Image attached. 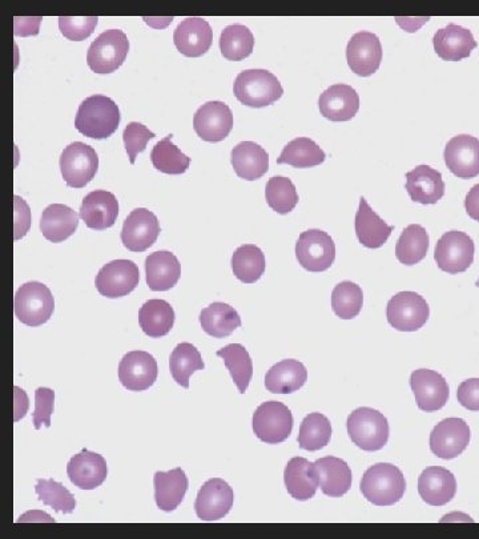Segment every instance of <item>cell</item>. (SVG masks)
<instances>
[{
  "label": "cell",
  "mask_w": 479,
  "mask_h": 539,
  "mask_svg": "<svg viewBox=\"0 0 479 539\" xmlns=\"http://www.w3.org/2000/svg\"><path fill=\"white\" fill-rule=\"evenodd\" d=\"M120 115L118 104L104 95H92L83 100L75 118V127L87 138L103 140L118 131Z\"/></svg>",
  "instance_id": "6da1fadb"
},
{
  "label": "cell",
  "mask_w": 479,
  "mask_h": 539,
  "mask_svg": "<svg viewBox=\"0 0 479 539\" xmlns=\"http://www.w3.org/2000/svg\"><path fill=\"white\" fill-rule=\"evenodd\" d=\"M233 94L244 106L264 108L272 106L284 95L280 80L263 68H252L237 75Z\"/></svg>",
  "instance_id": "7a4b0ae2"
},
{
  "label": "cell",
  "mask_w": 479,
  "mask_h": 539,
  "mask_svg": "<svg viewBox=\"0 0 479 539\" xmlns=\"http://www.w3.org/2000/svg\"><path fill=\"white\" fill-rule=\"evenodd\" d=\"M362 496L376 506H390L402 500L406 481L401 470L392 464L370 466L362 476Z\"/></svg>",
  "instance_id": "3957f363"
},
{
  "label": "cell",
  "mask_w": 479,
  "mask_h": 539,
  "mask_svg": "<svg viewBox=\"0 0 479 539\" xmlns=\"http://www.w3.org/2000/svg\"><path fill=\"white\" fill-rule=\"evenodd\" d=\"M348 434L364 452H378L388 444L389 422L384 414L372 408L354 410L348 417Z\"/></svg>",
  "instance_id": "277c9868"
},
{
  "label": "cell",
  "mask_w": 479,
  "mask_h": 539,
  "mask_svg": "<svg viewBox=\"0 0 479 539\" xmlns=\"http://www.w3.org/2000/svg\"><path fill=\"white\" fill-rule=\"evenodd\" d=\"M15 316L27 327H40L51 319L55 309L54 296L38 281L23 284L15 293Z\"/></svg>",
  "instance_id": "5b68a950"
},
{
  "label": "cell",
  "mask_w": 479,
  "mask_h": 539,
  "mask_svg": "<svg viewBox=\"0 0 479 539\" xmlns=\"http://www.w3.org/2000/svg\"><path fill=\"white\" fill-rule=\"evenodd\" d=\"M128 51H130V42L122 30L104 31L88 48V67L95 74H112L126 62Z\"/></svg>",
  "instance_id": "8992f818"
},
{
  "label": "cell",
  "mask_w": 479,
  "mask_h": 539,
  "mask_svg": "<svg viewBox=\"0 0 479 539\" xmlns=\"http://www.w3.org/2000/svg\"><path fill=\"white\" fill-rule=\"evenodd\" d=\"M293 416L283 402L267 401L253 414V432L265 444H281L291 437Z\"/></svg>",
  "instance_id": "52a82bcc"
},
{
  "label": "cell",
  "mask_w": 479,
  "mask_h": 539,
  "mask_svg": "<svg viewBox=\"0 0 479 539\" xmlns=\"http://www.w3.org/2000/svg\"><path fill=\"white\" fill-rule=\"evenodd\" d=\"M476 245L468 233L450 231L438 240L434 259L441 271L457 275L468 271L473 265Z\"/></svg>",
  "instance_id": "ba28073f"
},
{
  "label": "cell",
  "mask_w": 479,
  "mask_h": 539,
  "mask_svg": "<svg viewBox=\"0 0 479 539\" xmlns=\"http://www.w3.org/2000/svg\"><path fill=\"white\" fill-rule=\"evenodd\" d=\"M429 304L416 292H400L389 300L386 317L390 327L400 332H416L428 323Z\"/></svg>",
  "instance_id": "9c48e42d"
},
{
  "label": "cell",
  "mask_w": 479,
  "mask_h": 539,
  "mask_svg": "<svg viewBox=\"0 0 479 539\" xmlns=\"http://www.w3.org/2000/svg\"><path fill=\"white\" fill-rule=\"evenodd\" d=\"M59 164L63 179L70 188L86 187L99 170V158L94 148L80 142L64 148Z\"/></svg>",
  "instance_id": "30bf717a"
},
{
  "label": "cell",
  "mask_w": 479,
  "mask_h": 539,
  "mask_svg": "<svg viewBox=\"0 0 479 539\" xmlns=\"http://www.w3.org/2000/svg\"><path fill=\"white\" fill-rule=\"evenodd\" d=\"M296 257L305 271L325 272L336 260V244L329 233L309 229L297 240Z\"/></svg>",
  "instance_id": "8fae6325"
},
{
  "label": "cell",
  "mask_w": 479,
  "mask_h": 539,
  "mask_svg": "<svg viewBox=\"0 0 479 539\" xmlns=\"http://www.w3.org/2000/svg\"><path fill=\"white\" fill-rule=\"evenodd\" d=\"M140 271L131 260H114L104 265L96 276V289L107 299L130 295L138 287Z\"/></svg>",
  "instance_id": "7c38bea8"
},
{
  "label": "cell",
  "mask_w": 479,
  "mask_h": 539,
  "mask_svg": "<svg viewBox=\"0 0 479 539\" xmlns=\"http://www.w3.org/2000/svg\"><path fill=\"white\" fill-rule=\"evenodd\" d=\"M233 128L231 108L220 100L203 104L193 116V130L207 143H220L227 139Z\"/></svg>",
  "instance_id": "4fadbf2b"
},
{
  "label": "cell",
  "mask_w": 479,
  "mask_h": 539,
  "mask_svg": "<svg viewBox=\"0 0 479 539\" xmlns=\"http://www.w3.org/2000/svg\"><path fill=\"white\" fill-rule=\"evenodd\" d=\"M469 425L461 418H446L430 434V450L441 460L461 456L470 444Z\"/></svg>",
  "instance_id": "5bb4252c"
},
{
  "label": "cell",
  "mask_w": 479,
  "mask_h": 539,
  "mask_svg": "<svg viewBox=\"0 0 479 539\" xmlns=\"http://www.w3.org/2000/svg\"><path fill=\"white\" fill-rule=\"evenodd\" d=\"M410 386L416 397L418 409L422 412H437L448 404L450 397L448 381L436 370H414L410 376Z\"/></svg>",
  "instance_id": "9a60e30c"
},
{
  "label": "cell",
  "mask_w": 479,
  "mask_h": 539,
  "mask_svg": "<svg viewBox=\"0 0 479 539\" xmlns=\"http://www.w3.org/2000/svg\"><path fill=\"white\" fill-rule=\"evenodd\" d=\"M346 59L350 70L361 78H369L376 74L382 62L380 38L373 32H357L350 38L346 47Z\"/></svg>",
  "instance_id": "2e32d148"
},
{
  "label": "cell",
  "mask_w": 479,
  "mask_h": 539,
  "mask_svg": "<svg viewBox=\"0 0 479 539\" xmlns=\"http://www.w3.org/2000/svg\"><path fill=\"white\" fill-rule=\"evenodd\" d=\"M161 228L158 217L147 208H136L124 221L122 241L131 252H144L156 243Z\"/></svg>",
  "instance_id": "e0dca14e"
},
{
  "label": "cell",
  "mask_w": 479,
  "mask_h": 539,
  "mask_svg": "<svg viewBox=\"0 0 479 539\" xmlns=\"http://www.w3.org/2000/svg\"><path fill=\"white\" fill-rule=\"evenodd\" d=\"M158 361L148 352H128L119 364V381L132 392L150 389L158 380Z\"/></svg>",
  "instance_id": "ac0fdd59"
},
{
  "label": "cell",
  "mask_w": 479,
  "mask_h": 539,
  "mask_svg": "<svg viewBox=\"0 0 479 539\" xmlns=\"http://www.w3.org/2000/svg\"><path fill=\"white\" fill-rule=\"evenodd\" d=\"M235 494L221 478L208 480L197 494L195 512L200 520L212 522L221 520L232 510Z\"/></svg>",
  "instance_id": "d6986e66"
},
{
  "label": "cell",
  "mask_w": 479,
  "mask_h": 539,
  "mask_svg": "<svg viewBox=\"0 0 479 539\" xmlns=\"http://www.w3.org/2000/svg\"><path fill=\"white\" fill-rule=\"evenodd\" d=\"M444 159L454 176L474 179L479 175V139L458 135L446 144Z\"/></svg>",
  "instance_id": "ffe728a7"
},
{
  "label": "cell",
  "mask_w": 479,
  "mask_h": 539,
  "mask_svg": "<svg viewBox=\"0 0 479 539\" xmlns=\"http://www.w3.org/2000/svg\"><path fill=\"white\" fill-rule=\"evenodd\" d=\"M213 31L207 20L192 16L184 19L173 32V43L177 51L187 58H199L212 47Z\"/></svg>",
  "instance_id": "44dd1931"
},
{
  "label": "cell",
  "mask_w": 479,
  "mask_h": 539,
  "mask_svg": "<svg viewBox=\"0 0 479 539\" xmlns=\"http://www.w3.org/2000/svg\"><path fill=\"white\" fill-rule=\"evenodd\" d=\"M67 474L72 484L79 489L94 490L107 480L108 466L103 456L83 449L68 462Z\"/></svg>",
  "instance_id": "7402d4cb"
},
{
  "label": "cell",
  "mask_w": 479,
  "mask_h": 539,
  "mask_svg": "<svg viewBox=\"0 0 479 539\" xmlns=\"http://www.w3.org/2000/svg\"><path fill=\"white\" fill-rule=\"evenodd\" d=\"M119 215V203L114 193L94 191L88 193L80 207V217L90 229L106 231L114 227Z\"/></svg>",
  "instance_id": "603a6c76"
},
{
  "label": "cell",
  "mask_w": 479,
  "mask_h": 539,
  "mask_svg": "<svg viewBox=\"0 0 479 539\" xmlns=\"http://www.w3.org/2000/svg\"><path fill=\"white\" fill-rule=\"evenodd\" d=\"M319 108L330 122H349L360 110V95L348 84H334L320 96Z\"/></svg>",
  "instance_id": "cb8c5ba5"
},
{
  "label": "cell",
  "mask_w": 479,
  "mask_h": 539,
  "mask_svg": "<svg viewBox=\"0 0 479 539\" xmlns=\"http://www.w3.org/2000/svg\"><path fill=\"white\" fill-rule=\"evenodd\" d=\"M434 51L445 62H460L469 58L478 43L468 28L450 23L448 27L441 28L433 38Z\"/></svg>",
  "instance_id": "d4e9b609"
},
{
  "label": "cell",
  "mask_w": 479,
  "mask_h": 539,
  "mask_svg": "<svg viewBox=\"0 0 479 539\" xmlns=\"http://www.w3.org/2000/svg\"><path fill=\"white\" fill-rule=\"evenodd\" d=\"M418 493L428 505L449 504L457 493L456 477L442 466H430L418 478Z\"/></svg>",
  "instance_id": "484cf974"
},
{
  "label": "cell",
  "mask_w": 479,
  "mask_h": 539,
  "mask_svg": "<svg viewBox=\"0 0 479 539\" xmlns=\"http://www.w3.org/2000/svg\"><path fill=\"white\" fill-rule=\"evenodd\" d=\"M406 191L414 203L437 204L445 196V183L437 170L421 164L406 174Z\"/></svg>",
  "instance_id": "4316f807"
},
{
  "label": "cell",
  "mask_w": 479,
  "mask_h": 539,
  "mask_svg": "<svg viewBox=\"0 0 479 539\" xmlns=\"http://www.w3.org/2000/svg\"><path fill=\"white\" fill-rule=\"evenodd\" d=\"M316 476L325 496L340 498L352 488V470L344 460L324 457L315 462Z\"/></svg>",
  "instance_id": "83f0119b"
},
{
  "label": "cell",
  "mask_w": 479,
  "mask_h": 539,
  "mask_svg": "<svg viewBox=\"0 0 479 539\" xmlns=\"http://www.w3.org/2000/svg\"><path fill=\"white\" fill-rule=\"evenodd\" d=\"M285 488L297 501H308L316 496L319 489L315 464L307 458L295 457L285 466Z\"/></svg>",
  "instance_id": "f1b7e54d"
},
{
  "label": "cell",
  "mask_w": 479,
  "mask_h": 539,
  "mask_svg": "<svg viewBox=\"0 0 479 539\" xmlns=\"http://www.w3.org/2000/svg\"><path fill=\"white\" fill-rule=\"evenodd\" d=\"M79 217L78 213L67 205H48L40 217V231L51 243H63L78 229Z\"/></svg>",
  "instance_id": "f546056e"
},
{
  "label": "cell",
  "mask_w": 479,
  "mask_h": 539,
  "mask_svg": "<svg viewBox=\"0 0 479 539\" xmlns=\"http://www.w3.org/2000/svg\"><path fill=\"white\" fill-rule=\"evenodd\" d=\"M356 235L358 241L365 248L378 249L388 241L390 235H392L393 227L388 225L365 200V197L361 196L360 207L356 213Z\"/></svg>",
  "instance_id": "4dcf8cb0"
},
{
  "label": "cell",
  "mask_w": 479,
  "mask_h": 539,
  "mask_svg": "<svg viewBox=\"0 0 479 539\" xmlns=\"http://www.w3.org/2000/svg\"><path fill=\"white\" fill-rule=\"evenodd\" d=\"M231 163L240 179L255 181L269 171V155L263 147L253 142L237 144L232 150Z\"/></svg>",
  "instance_id": "1f68e13d"
},
{
  "label": "cell",
  "mask_w": 479,
  "mask_h": 539,
  "mask_svg": "<svg viewBox=\"0 0 479 539\" xmlns=\"http://www.w3.org/2000/svg\"><path fill=\"white\" fill-rule=\"evenodd\" d=\"M181 265L172 252L151 253L146 260L147 285L151 291L165 292L175 287L180 280Z\"/></svg>",
  "instance_id": "d6a6232c"
},
{
  "label": "cell",
  "mask_w": 479,
  "mask_h": 539,
  "mask_svg": "<svg viewBox=\"0 0 479 539\" xmlns=\"http://www.w3.org/2000/svg\"><path fill=\"white\" fill-rule=\"evenodd\" d=\"M308 380V370L303 362L288 359L277 362L265 376V388L273 394H292Z\"/></svg>",
  "instance_id": "836d02e7"
},
{
  "label": "cell",
  "mask_w": 479,
  "mask_h": 539,
  "mask_svg": "<svg viewBox=\"0 0 479 539\" xmlns=\"http://www.w3.org/2000/svg\"><path fill=\"white\" fill-rule=\"evenodd\" d=\"M156 505L163 512L171 513L179 508L188 490V477L183 469L158 472L154 477Z\"/></svg>",
  "instance_id": "e575fe53"
},
{
  "label": "cell",
  "mask_w": 479,
  "mask_h": 539,
  "mask_svg": "<svg viewBox=\"0 0 479 539\" xmlns=\"http://www.w3.org/2000/svg\"><path fill=\"white\" fill-rule=\"evenodd\" d=\"M200 324L207 335L224 339L241 327V317L231 305L213 303L201 311Z\"/></svg>",
  "instance_id": "d590c367"
},
{
  "label": "cell",
  "mask_w": 479,
  "mask_h": 539,
  "mask_svg": "<svg viewBox=\"0 0 479 539\" xmlns=\"http://www.w3.org/2000/svg\"><path fill=\"white\" fill-rule=\"evenodd\" d=\"M175 311L165 300H150L139 311V324L142 331L152 339L167 336L175 324Z\"/></svg>",
  "instance_id": "8d00e7d4"
},
{
  "label": "cell",
  "mask_w": 479,
  "mask_h": 539,
  "mask_svg": "<svg viewBox=\"0 0 479 539\" xmlns=\"http://www.w3.org/2000/svg\"><path fill=\"white\" fill-rule=\"evenodd\" d=\"M430 239L426 229L420 224H410L402 231L396 245L397 260L401 264L416 265L428 255Z\"/></svg>",
  "instance_id": "74e56055"
},
{
  "label": "cell",
  "mask_w": 479,
  "mask_h": 539,
  "mask_svg": "<svg viewBox=\"0 0 479 539\" xmlns=\"http://www.w3.org/2000/svg\"><path fill=\"white\" fill-rule=\"evenodd\" d=\"M267 261L257 245L245 244L237 248L232 256L233 275L244 284H255L264 275Z\"/></svg>",
  "instance_id": "f35d334b"
},
{
  "label": "cell",
  "mask_w": 479,
  "mask_h": 539,
  "mask_svg": "<svg viewBox=\"0 0 479 539\" xmlns=\"http://www.w3.org/2000/svg\"><path fill=\"white\" fill-rule=\"evenodd\" d=\"M216 356L224 360L225 368L231 373L239 392L241 394L247 392L253 377V361L247 349L240 344H231L219 349Z\"/></svg>",
  "instance_id": "ab89813d"
},
{
  "label": "cell",
  "mask_w": 479,
  "mask_h": 539,
  "mask_svg": "<svg viewBox=\"0 0 479 539\" xmlns=\"http://www.w3.org/2000/svg\"><path fill=\"white\" fill-rule=\"evenodd\" d=\"M253 47H255V36L243 24H231L221 32V54L231 62H241V60L251 56Z\"/></svg>",
  "instance_id": "60d3db41"
},
{
  "label": "cell",
  "mask_w": 479,
  "mask_h": 539,
  "mask_svg": "<svg viewBox=\"0 0 479 539\" xmlns=\"http://www.w3.org/2000/svg\"><path fill=\"white\" fill-rule=\"evenodd\" d=\"M204 368L203 357L195 345L181 343L173 349L171 359H169V369H171L173 380L181 388L188 389L192 374Z\"/></svg>",
  "instance_id": "b9f144b4"
},
{
  "label": "cell",
  "mask_w": 479,
  "mask_h": 539,
  "mask_svg": "<svg viewBox=\"0 0 479 539\" xmlns=\"http://www.w3.org/2000/svg\"><path fill=\"white\" fill-rule=\"evenodd\" d=\"M326 154L312 139L297 138L284 147L277 164H289L295 168H313L324 163Z\"/></svg>",
  "instance_id": "7bdbcfd3"
},
{
  "label": "cell",
  "mask_w": 479,
  "mask_h": 539,
  "mask_svg": "<svg viewBox=\"0 0 479 539\" xmlns=\"http://www.w3.org/2000/svg\"><path fill=\"white\" fill-rule=\"evenodd\" d=\"M173 135H168L156 144L151 152V162L156 170L165 175H183L187 172L191 159L172 143Z\"/></svg>",
  "instance_id": "ee69618b"
},
{
  "label": "cell",
  "mask_w": 479,
  "mask_h": 539,
  "mask_svg": "<svg viewBox=\"0 0 479 539\" xmlns=\"http://www.w3.org/2000/svg\"><path fill=\"white\" fill-rule=\"evenodd\" d=\"M332 425L328 418L321 413H311L301 422L299 445L308 452H317L330 442Z\"/></svg>",
  "instance_id": "f6af8a7d"
},
{
  "label": "cell",
  "mask_w": 479,
  "mask_h": 539,
  "mask_svg": "<svg viewBox=\"0 0 479 539\" xmlns=\"http://www.w3.org/2000/svg\"><path fill=\"white\" fill-rule=\"evenodd\" d=\"M364 305V293L360 285L342 281L332 292V309L341 320H353L360 315Z\"/></svg>",
  "instance_id": "bcb514c9"
},
{
  "label": "cell",
  "mask_w": 479,
  "mask_h": 539,
  "mask_svg": "<svg viewBox=\"0 0 479 539\" xmlns=\"http://www.w3.org/2000/svg\"><path fill=\"white\" fill-rule=\"evenodd\" d=\"M265 199H267L269 207L279 215H288L299 204V195H297L295 184L284 176H275V178L269 179L267 187H265Z\"/></svg>",
  "instance_id": "7dc6e473"
},
{
  "label": "cell",
  "mask_w": 479,
  "mask_h": 539,
  "mask_svg": "<svg viewBox=\"0 0 479 539\" xmlns=\"http://www.w3.org/2000/svg\"><path fill=\"white\" fill-rule=\"evenodd\" d=\"M39 501L44 505L51 506L56 513H74L76 501L70 490L64 488L62 484L54 480H38L35 486Z\"/></svg>",
  "instance_id": "c3c4849f"
},
{
  "label": "cell",
  "mask_w": 479,
  "mask_h": 539,
  "mask_svg": "<svg viewBox=\"0 0 479 539\" xmlns=\"http://www.w3.org/2000/svg\"><path fill=\"white\" fill-rule=\"evenodd\" d=\"M98 22V16H60L59 30L64 38L72 42H82L94 34Z\"/></svg>",
  "instance_id": "681fc988"
},
{
  "label": "cell",
  "mask_w": 479,
  "mask_h": 539,
  "mask_svg": "<svg viewBox=\"0 0 479 539\" xmlns=\"http://www.w3.org/2000/svg\"><path fill=\"white\" fill-rule=\"evenodd\" d=\"M155 136V132L148 130L142 123L132 122L128 124L123 132V142L131 164H135L138 155L146 151L147 144Z\"/></svg>",
  "instance_id": "f907efd6"
},
{
  "label": "cell",
  "mask_w": 479,
  "mask_h": 539,
  "mask_svg": "<svg viewBox=\"0 0 479 539\" xmlns=\"http://www.w3.org/2000/svg\"><path fill=\"white\" fill-rule=\"evenodd\" d=\"M55 392L48 388L35 390V410L32 414L35 429L39 430L42 425L51 426V416L54 413Z\"/></svg>",
  "instance_id": "816d5d0a"
},
{
  "label": "cell",
  "mask_w": 479,
  "mask_h": 539,
  "mask_svg": "<svg viewBox=\"0 0 479 539\" xmlns=\"http://www.w3.org/2000/svg\"><path fill=\"white\" fill-rule=\"evenodd\" d=\"M458 402L465 409L478 412L479 410V378H469L462 382L457 390Z\"/></svg>",
  "instance_id": "f5cc1de1"
},
{
  "label": "cell",
  "mask_w": 479,
  "mask_h": 539,
  "mask_svg": "<svg viewBox=\"0 0 479 539\" xmlns=\"http://www.w3.org/2000/svg\"><path fill=\"white\" fill-rule=\"evenodd\" d=\"M31 227V211L22 197L15 195V240L26 236Z\"/></svg>",
  "instance_id": "db71d44e"
},
{
  "label": "cell",
  "mask_w": 479,
  "mask_h": 539,
  "mask_svg": "<svg viewBox=\"0 0 479 539\" xmlns=\"http://www.w3.org/2000/svg\"><path fill=\"white\" fill-rule=\"evenodd\" d=\"M465 208L469 217L479 223V184L470 189L465 199Z\"/></svg>",
  "instance_id": "11a10c76"
},
{
  "label": "cell",
  "mask_w": 479,
  "mask_h": 539,
  "mask_svg": "<svg viewBox=\"0 0 479 539\" xmlns=\"http://www.w3.org/2000/svg\"><path fill=\"white\" fill-rule=\"evenodd\" d=\"M28 405L27 393L20 389L19 386H15V422L22 420L26 416Z\"/></svg>",
  "instance_id": "9f6ffc18"
},
{
  "label": "cell",
  "mask_w": 479,
  "mask_h": 539,
  "mask_svg": "<svg viewBox=\"0 0 479 539\" xmlns=\"http://www.w3.org/2000/svg\"><path fill=\"white\" fill-rule=\"evenodd\" d=\"M476 287H479V280H478L477 283H476Z\"/></svg>",
  "instance_id": "6f0895ef"
}]
</instances>
